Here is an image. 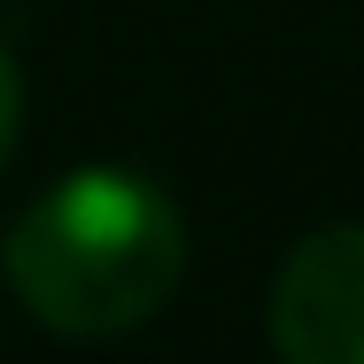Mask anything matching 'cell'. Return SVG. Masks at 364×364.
I'll return each mask as SVG.
<instances>
[{
    "label": "cell",
    "instance_id": "obj_2",
    "mask_svg": "<svg viewBox=\"0 0 364 364\" xmlns=\"http://www.w3.org/2000/svg\"><path fill=\"white\" fill-rule=\"evenodd\" d=\"M272 349L287 364H364V225L294 240L272 279Z\"/></svg>",
    "mask_w": 364,
    "mask_h": 364
},
{
    "label": "cell",
    "instance_id": "obj_1",
    "mask_svg": "<svg viewBox=\"0 0 364 364\" xmlns=\"http://www.w3.org/2000/svg\"><path fill=\"white\" fill-rule=\"evenodd\" d=\"M0 272L47 333L109 341L171 302L186 272V218L155 178L85 163L63 171L39 202H23V218L8 225Z\"/></svg>",
    "mask_w": 364,
    "mask_h": 364
},
{
    "label": "cell",
    "instance_id": "obj_3",
    "mask_svg": "<svg viewBox=\"0 0 364 364\" xmlns=\"http://www.w3.org/2000/svg\"><path fill=\"white\" fill-rule=\"evenodd\" d=\"M16 117H23V77H16L8 47H0V163H8V147H16Z\"/></svg>",
    "mask_w": 364,
    "mask_h": 364
}]
</instances>
